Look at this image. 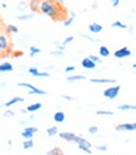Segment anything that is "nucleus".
Masks as SVG:
<instances>
[{
    "label": "nucleus",
    "mask_w": 136,
    "mask_h": 155,
    "mask_svg": "<svg viewBox=\"0 0 136 155\" xmlns=\"http://www.w3.org/2000/svg\"><path fill=\"white\" fill-rule=\"evenodd\" d=\"M39 13L51 18L55 21H64L67 18V10L63 0H40Z\"/></svg>",
    "instance_id": "nucleus-1"
},
{
    "label": "nucleus",
    "mask_w": 136,
    "mask_h": 155,
    "mask_svg": "<svg viewBox=\"0 0 136 155\" xmlns=\"http://www.w3.org/2000/svg\"><path fill=\"white\" fill-rule=\"evenodd\" d=\"M10 54H13L10 35L5 31H0V58L11 56Z\"/></svg>",
    "instance_id": "nucleus-2"
},
{
    "label": "nucleus",
    "mask_w": 136,
    "mask_h": 155,
    "mask_svg": "<svg viewBox=\"0 0 136 155\" xmlns=\"http://www.w3.org/2000/svg\"><path fill=\"white\" fill-rule=\"evenodd\" d=\"M121 90V86L120 85H114V86H109V88H106L104 91H102V95L105 96L106 99L109 100H114L118 98V95Z\"/></svg>",
    "instance_id": "nucleus-3"
},
{
    "label": "nucleus",
    "mask_w": 136,
    "mask_h": 155,
    "mask_svg": "<svg viewBox=\"0 0 136 155\" xmlns=\"http://www.w3.org/2000/svg\"><path fill=\"white\" fill-rule=\"evenodd\" d=\"M18 86H20V88H28L29 89V95H46L47 94L45 90L39 89L35 85H31L29 83H19Z\"/></svg>",
    "instance_id": "nucleus-4"
},
{
    "label": "nucleus",
    "mask_w": 136,
    "mask_h": 155,
    "mask_svg": "<svg viewBox=\"0 0 136 155\" xmlns=\"http://www.w3.org/2000/svg\"><path fill=\"white\" fill-rule=\"evenodd\" d=\"M59 137H60V139H63L67 143H77L80 135H76L75 133H71V131H61V133H59Z\"/></svg>",
    "instance_id": "nucleus-5"
},
{
    "label": "nucleus",
    "mask_w": 136,
    "mask_h": 155,
    "mask_svg": "<svg viewBox=\"0 0 136 155\" xmlns=\"http://www.w3.org/2000/svg\"><path fill=\"white\" fill-rule=\"evenodd\" d=\"M76 144H77V148H79L81 151H84L86 154H91V147L92 145H91V143L89 140H86L83 137H80Z\"/></svg>",
    "instance_id": "nucleus-6"
},
{
    "label": "nucleus",
    "mask_w": 136,
    "mask_h": 155,
    "mask_svg": "<svg viewBox=\"0 0 136 155\" xmlns=\"http://www.w3.org/2000/svg\"><path fill=\"white\" fill-rule=\"evenodd\" d=\"M114 56L116 58V59H125V58L131 56V50L128 46H122V48H120V49L115 50Z\"/></svg>",
    "instance_id": "nucleus-7"
},
{
    "label": "nucleus",
    "mask_w": 136,
    "mask_h": 155,
    "mask_svg": "<svg viewBox=\"0 0 136 155\" xmlns=\"http://www.w3.org/2000/svg\"><path fill=\"white\" fill-rule=\"evenodd\" d=\"M116 131H135L136 130V123H125L120 124L115 128Z\"/></svg>",
    "instance_id": "nucleus-8"
},
{
    "label": "nucleus",
    "mask_w": 136,
    "mask_h": 155,
    "mask_svg": "<svg viewBox=\"0 0 136 155\" xmlns=\"http://www.w3.org/2000/svg\"><path fill=\"white\" fill-rule=\"evenodd\" d=\"M37 131V128L36 127H26L23 133H21V137L24 139H33V137L35 135V133Z\"/></svg>",
    "instance_id": "nucleus-9"
},
{
    "label": "nucleus",
    "mask_w": 136,
    "mask_h": 155,
    "mask_svg": "<svg viewBox=\"0 0 136 155\" xmlns=\"http://www.w3.org/2000/svg\"><path fill=\"white\" fill-rule=\"evenodd\" d=\"M96 63H94L89 56H86V58H84V59L81 60V66L84 68V69H87V70H92V69H95L96 68Z\"/></svg>",
    "instance_id": "nucleus-10"
},
{
    "label": "nucleus",
    "mask_w": 136,
    "mask_h": 155,
    "mask_svg": "<svg viewBox=\"0 0 136 155\" xmlns=\"http://www.w3.org/2000/svg\"><path fill=\"white\" fill-rule=\"evenodd\" d=\"M29 74L35 76V78H49L50 74L46 73V71H39L37 68H29Z\"/></svg>",
    "instance_id": "nucleus-11"
},
{
    "label": "nucleus",
    "mask_w": 136,
    "mask_h": 155,
    "mask_svg": "<svg viewBox=\"0 0 136 155\" xmlns=\"http://www.w3.org/2000/svg\"><path fill=\"white\" fill-rule=\"evenodd\" d=\"M24 101V98H21V96H14V98H11L10 100H8L3 106L4 108H11L13 105H15V104H18V103H23Z\"/></svg>",
    "instance_id": "nucleus-12"
},
{
    "label": "nucleus",
    "mask_w": 136,
    "mask_h": 155,
    "mask_svg": "<svg viewBox=\"0 0 136 155\" xmlns=\"http://www.w3.org/2000/svg\"><path fill=\"white\" fill-rule=\"evenodd\" d=\"M13 70H14V66L11 65V63L4 61L0 64V73H10Z\"/></svg>",
    "instance_id": "nucleus-13"
},
{
    "label": "nucleus",
    "mask_w": 136,
    "mask_h": 155,
    "mask_svg": "<svg viewBox=\"0 0 136 155\" xmlns=\"http://www.w3.org/2000/svg\"><path fill=\"white\" fill-rule=\"evenodd\" d=\"M89 31L92 34H99L102 31V25H100L99 23H91L89 25Z\"/></svg>",
    "instance_id": "nucleus-14"
},
{
    "label": "nucleus",
    "mask_w": 136,
    "mask_h": 155,
    "mask_svg": "<svg viewBox=\"0 0 136 155\" xmlns=\"http://www.w3.org/2000/svg\"><path fill=\"white\" fill-rule=\"evenodd\" d=\"M4 31L6 34H9V35H13V34H18L19 33V29H18V26H15L13 24H8V25L4 26Z\"/></svg>",
    "instance_id": "nucleus-15"
},
{
    "label": "nucleus",
    "mask_w": 136,
    "mask_h": 155,
    "mask_svg": "<svg viewBox=\"0 0 136 155\" xmlns=\"http://www.w3.org/2000/svg\"><path fill=\"white\" fill-rule=\"evenodd\" d=\"M43 108V104L41 103H34V104H30V105H28L26 106V111L28 113H34V111H37V110H40Z\"/></svg>",
    "instance_id": "nucleus-16"
},
{
    "label": "nucleus",
    "mask_w": 136,
    "mask_h": 155,
    "mask_svg": "<svg viewBox=\"0 0 136 155\" xmlns=\"http://www.w3.org/2000/svg\"><path fill=\"white\" fill-rule=\"evenodd\" d=\"M53 119H54V121L55 123H64L65 121V113L64 111H61V110H59V111H56L55 114H54V116H53Z\"/></svg>",
    "instance_id": "nucleus-17"
},
{
    "label": "nucleus",
    "mask_w": 136,
    "mask_h": 155,
    "mask_svg": "<svg viewBox=\"0 0 136 155\" xmlns=\"http://www.w3.org/2000/svg\"><path fill=\"white\" fill-rule=\"evenodd\" d=\"M39 6H40V0H30L29 2V9L33 13H39Z\"/></svg>",
    "instance_id": "nucleus-18"
},
{
    "label": "nucleus",
    "mask_w": 136,
    "mask_h": 155,
    "mask_svg": "<svg viewBox=\"0 0 136 155\" xmlns=\"http://www.w3.org/2000/svg\"><path fill=\"white\" fill-rule=\"evenodd\" d=\"M91 83H95V84H115V80L114 79H98V78H92L90 79Z\"/></svg>",
    "instance_id": "nucleus-19"
},
{
    "label": "nucleus",
    "mask_w": 136,
    "mask_h": 155,
    "mask_svg": "<svg viewBox=\"0 0 136 155\" xmlns=\"http://www.w3.org/2000/svg\"><path fill=\"white\" fill-rule=\"evenodd\" d=\"M99 55H100L101 58H108V56H110V49H109L108 46L101 45V46L99 48Z\"/></svg>",
    "instance_id": "nucleus-20"
},
{
    "label": "nucleus",
    "mask_w": 136,
    "mask_h": 155,
    "mask_svg": "<svg viewBox=\"0 0 136 155\" xmlns=\"http://www.w3.org/2000/svg\"><path fill=\"white\" fill-rule=\"evenodd\" d=\"M67 81H79V80H86V76L85 75H70L66 78Z\"/></svg>",
    "instance_id": "nucleus-21"
},
{
    "label": "nucleus",
    "mask_w": 136,
    "mask_h": 155,
    "mask_svg": "<svg viewBox=\"0 0 136 155\" xmlns=\"http://www.w3.org/2000/svg\"><path fill=\"white\" fill-rule=\"evenodd\" d=\"M75 14L74 13H71L70 14V16H67L66 19H65V20L63 21V24H64V26L65 28H67V26H70V25H73V23H74V20H75Z\"/></svg>",
    "instance_id": "nucleus-22"
},
{
    "label": "nucleus",
    "mask_w": 136,
    "mask_h": 155,
    "mask_svg": "<svg viewBox=\"0 0 136 155\" xmlns=\"http://www.w3.org/2000/svg\"><path fill=\"white\" fill-rule=\"evenodd\" d=\"M34 147V140L33 139H24V143H23V149L24 150H29Z\"/></svg>",
    "instance_id": "nucleus-23"
},
{
    "label": "nucleus",
    "mask_w": 136,
    "mask_h": 155,
    "mask_svg": "<svg viewBox=\"0 0 136 155\" xmlns=\"http://www.w3.org/2000/svg\"><path fill=\"white\" fill-rule=\"evenodd\" d=\"M118 109L121 111H126V110H136V105H130V104H122L119 105Z\"/></svg>",
    "instance_id": "nucleus-24"
},
{
    "label": "nucleus",
    "mask_w": 136,
    "mask_h": 155,
    "mask_svg": "<svg viewBox=\"0 0 136 155\" xmlns=\"http://www.w3.org/2000/svg\"><path fill=\"white\" fill-rule=\"evenodd\" d=\"M46 134L49 135V137H54V135H57L59 134V129H57V127H50V128H47L46 129Z\"/></svg>",
    "instance_id": "nucleus-25"
},
{
    "label": "nucleus",
    "mask_w": 136,
    "mask_h": 155,
    "mask_svg": "<svg viewBox=\"0 0 136 155\" xmlns=\"http://www.w3.org/2000/svg\"><path fill=\"white\" fill-rule=\"evenodd\" d=\"M111 25H112V28H119V29H124V30H126V29H129V26H128V25L124 24V23H121L120 20H115Z\"/></svg>",
    "instance_id": "nucleus-26"
},
{
    "label": "nucleus",
    "mask_w": 136,
    "mask_h": 155,
    "mask_svg": "<svg viewBox=\"0 0 136 155\" xmlns=\"http://www.w3.org/2000/svg\"><path fill=\"white\" fill-rule=\"evenodd\" d=\"M33 18H34V14L33 13L31 14H23V15H18L16 16L18 20H21V21H24V20H31Z\"/></svg>",
    "instance_id": "nucleus-27"
},
{
    "label": "nucleus",
    "mask_w": 136,
    "mask_h": 155,
    "mask_svg": "<svg viewBox=\"0 0 136 155\" xmlns=\"http://www.w3.org/2000/svg\"><path fill=\"white\" fill-rule=\"evenodd\" d=\"M28 8H29V3L28 2H20L16 6V9L19 12H24V10H26Z\"/></svg>",
    "instance_id": "nucleus-28"
},
{
    "label": "nucleus",
    "mask_w": 136,
    "mask_h": 155,
    "mask_svg": "<svg viewBox=\"0 0 136 155\" xmlns=\"http://www.w3.org/2000/svg\"><path fill=\"white\" fill-rule=\"evenodd\" d=\"M46 154H47V155H61V154H63V150H61L60 148L56 147V148H53L51 150H49Z\"/></svg>",
    "instance_id": "nucleus-29"
},
{
    "label": "nucleus",
    "mask_w": 136,
    "mask_h": 155,
    "mask_svg": "<svg viewBox=\"0 0 136 155\" xmlns=\"http://www.w3.org/2000/svg\"><path fill=\"white\" fill-rule=\"evenodd\" d=\"M40 51H41V50L39 49V48H36V46H34V45L30 46V56H31V58H34L36 54H39Z\"/></svg>",
    "instance_id": "nucleus-30"
},
{
    "label": "nucleus",
    "mask_w": 136,
    "mask_h": 155,
    "mask_svg": "<svg viewBox=\"0 0 136 155\" xmlns=\"http://www.w3.org/2000/svg\"><path fill=\"white\" fill-rule=\"evenodd\" d=\"M89 58L94 61V63H96V64H101V58L100 56H98V55H89Z\"/></svg>",
    "instance_id": "nucleus-31"
},
{
    "label": "nucleus",
    "mask_w": 136,
    "mask_h": 155,
    "mask_svg": "<svg viewBox=\"0 0 136 155\" xmlns=\"http://www.w3.org/2000/svg\"><path fill=\"white\" fill-rule=\"evenodd\" d=\"M87 131H89L91 135H95V134H98V131H99V128L96 127V125H92V127H90L89 129H87Z\"/></svg>",
    "instance_id": "nucleus-32"
},
{
    "label": "nucleus",
    "mask_w": 136,
    "mask_h": 155,
    "mask_svg": "<svg viewBox=\"0 0 136 155\" xmlns=\"http://www.w3.org/2000/svg\"><path fill=\"white\" fill-rule=\"evenodd\" d=\"M74 39H75V38H74L73 35H70V36H67V38H65V39H64V41H63V45H65V46H66L67 44H70V43H73V41H74Z\"/></svg>",
    "instance_id": "nucleus-33"
},
{
    "label": "nucleus",
    "mask_w": 136,
    "mask_h": 155,
    "mask_svg": "<svg viewBox=\"0 0 136 155\" xmlns=\"http://www.w3.org/2000/svg\"><path fill=\"white\" fill-rule=\"evenodd\" d=\"M96 114L98 115H114V111H111V110H98Z\"/></svg>",
    "instance_id": "nucleus-34"
},
{
    "label": "nucleus",
    "mask_w": 136,
    "mask_h": 155,
    "mask_svg": "<svg viewBox=\"0 0 136 155\" xmlns=\"http://www.w3.org/2000/svg\"><path fill=\"white\" fill-rule=\"evenodd\" d=\"M15 115V111H13V110H10V109H9V110H6L5 113H4V118H13V116Z\"/></svg>",
    "instance_id": "nucleus-35"
},
{
    "label": "nucleus",
    "mask_w": 136,
    "mask_h": 155,
    "mask_svg": "<svg viewBox=\"0 0 136 155\" xmlns=\"http://www.w3.org/2000/svg\"><path fill=\"white\" fill-rule=\"evenodd\" d=\"M50 55H53V56H63V55H64V51H63V50H59V49H56V50L51 51Z\"/></svg>",
    "instance_id": "nucleus-36"
},
{
    "label": "nucleus",
    "mask_w": 136,
    "mask_h": 155,
    "mask_svg": "<svg viewBox=\"0 0 136 155\" xmlns=\"http://www.w3.org/2000/svg\"><path fill=\"white\" fill-rule=\"evenodd\" d=\"M96 149L98 150H100V151H108V145H98V147H96Z\"/></svg>",
    "instance_id": "nucleus-37"
},
{
    "label": "nucleus",
    "mask_w": 136,
    "mask_h": 155,
    "mask_svg": "<svg viewBox=\"0 0 136 155\" xmlns=\"http://www.w3.org/2000/svg\"><path fill=\"white\" fill-rule=\"evenodd\" d=\"M80 36L84 38V39H87V40H90V41H98L96 39H94V38H91V36H89V35H85V34H80Z\"/></svg>",
    "instance_id": "nucleus-38"
},
{
    "label": "nucleus",
    "mask_w": 136,
    "mask_h": 155,
    "mask_svg": "<svg viewBox=\"0 0 136 155\" xmlns=\"http://www.w3.org/2000/svg\"><path fill=\"white\" fill-rule=\"evenodd\" d=\"M74 70H75V66H74V65H69V66L65 68V71H66V73H71V71H74Z\"/></svg>",
    "instance_id": "nucleus-39"
},
{
    "label": "nucleus",
    "mask_w": 136,
    "mask_h": 155,
    "mask_svg": "<svg viewBox=\"0 0 136 155\" xmlns=\"http://www.w3.org/2000/svg\"><path fill=\"white\" fill-rule=\"evenodd\" d=\"M61 98H63V99H65V100H69V101L74 100L73 96H69V95H61Z\"/></svg>",
    "instance_id": "nucleus-40"
},
{
    "label": "nucleus",
    "mask_w": 136,
    "mask_h": 155,
    "mask_svg": "<svg viewBox=\"0 0 136 155\" xmlns=\"http://www.w3.org/2000/svg\"><path fill=\"white\" fill-rule=\"evenodd\" d=\"M120 2H121V0H111V3H112V6H114V8H116V6H119Z\"/></svg>",
    "instance_id": "nucleus-41"
},
{
    "label": "nucleus",
    "mask_w": 136,
    "mask_h": 155,
    "mask_svg": "<svg viewBox=\"0 0 136 155\" xmlns=\"http://www.w3.org/2000/svg\"><path fill=\"white\" fill-rule=\"evenodd\" d=\"M21 55H23V51H13V55L11 56L18 58V56H21Z\"/></svg>",
    "instance_id": "nucleus-42"
},
{
    "label": "nucleus",
    "mask_w": 136,
    "mask_h": 155,
    "mask_svg": "<svg viewBox=\"0 0 136 155\" xmlns=\"http://www.w3.org/2000/svg\"><path fill=\"white\" fill-rule=\"evenodd\" d=\"M56 49H59V50H63V51H64V50H65V45H63V44H61V45H57V46H56Z\"/></svg>",
    "instance_id": "nucleus-43"
},
{
    "label": "nucleus",
    "mask_w": 136,
    "mask_h": 155,
    "mask_svg": "<svg viewBox=\"0 0 136 155\" xmlns=\"http://www.w3.org/2000/svg\"><path fill=\"white\" fill-rule=\"evenodd\" d=\"M3 29H4V25H3V20L0 19V31H3Z\"/></svg>",
    "instance_id": "nucleus-44"
},
{
    "label": "nucleus",
    "mask_w": 136,
    "mask_h": 155,
    "mask_svg": "<svg viewBox=\"0 0 136 155\" xmlns=\"http://www.w3.org/2000/svg\"><path fill=\"white\" fill-rule=\"evenodd\" d=\"M2 6H3V8H4V9H6V6H8V5H6V4H5V3H4V4H2Z\"/></svg>",
    "instance_id": "nucleus-45"
}]
</instances>
